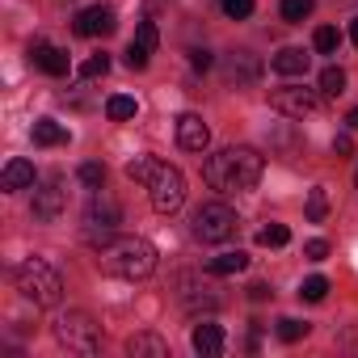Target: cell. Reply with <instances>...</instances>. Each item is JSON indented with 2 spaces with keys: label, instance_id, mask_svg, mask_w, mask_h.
<instances>
[{
  "label": "cell",
  "instance_id": "cell-39",
  "mask_svg": "<svg viewBox=\"0 0 358 358\" xmlns=\"http://www.w3.org/2000/svg\"><path fill=\"white\" fill-rule=\"evenodd\" d=\"M350 38H354V47H358V17L350 22Z\"/></svg>",
  "mask_w": 358,
  "mask_h": 358
},
{
  "label": "cell",
  "instance_id": "cell-22",
  "mask_svg": "<svg viewBox=\"0 0 358 358\" xmlns=\"http://www.w3.org/2000/svg\"><path fill=\"white\" fill-rule=\"evenodd\" d=\"M156 164H160L156 156H135V160L127 164V177H131V182H143V186H148L152 173H156Z\"/></svg>",
  "mask_w": 358,
  "mask_h": 358
},
{
  "label": "cell",
  "instance_id": "cell-36",
  "mask_svg": "<svg viewBox=\"0 0 358 358\" xmlns=\"http://www.w3.org/2000/svg\"><path fill=\"white\" fill-rule=\"evenodd\" d=\"M333 152H337V156H350V152H354V139H350V135H337V139H333Z\"/></svg>",
  "mask_w": 358,
  "mask_h": 358
},
{
  "label": "cell",
  "instance_id": "cell-35",
  "mask_svg": "<svg viewBox=\"0 0 358 358\" xmlns=\"http://www.w3.org/2000/svg\"><path fill=\"white\" fill-rule=\"evenodd\" d=\"M190 64H194V72H207V68H211L215 59H211V51H203V47H194V51H190Z\"/></svg>",
  "mask_w": 358,
  "mask_h": 358
},
{
  "label": "cell",
  "instance_id": "cell-19",
  "mask_svg": "<svg viewBox=\"0 0 358 358\" xmlns=\"http://www.w3.org/2000/svg\"><path fill=\"white\" fill-rule=\"evenodd\" d=\"M245 266H249V257H245L241 249H232V253H220V257H211V262H207V270H211L215 278H228V274H241Z\"/></svg>",
  "mask_w": 358,
  "mask_h": 358
},
{
  "label": "cell",
  "instance_id": "cell-9",
  "mask_svg": "<svg viewBox=\"0 0 358 358\" xmlns=\"http://www.w3.org/2000/svg\"><path fill=\"white\" fill-rule=\"evenodd\" d=\"M274 110L278 114H287V118H308L316 106H320V97L312 93V89H299V85H282V89H274Z\"/></svg>",
  "mask_w": 358,
  "mask_h": 358
},
{
  "label": "cell",
  "instance_id": "cell-20",
  "mask_svg": "<svg viewBox=\"0 0 358 358\" xmlns=\"http://www.w3.org/2000/svg\"><path fill=\"white\" fill-rule=\"evenodd\" d=\"M106 114H110L114 122H127V118H135V114H139V106H135V97H127V93H114V97L106 101Z\"/></svg>",
  "mask_w": 358,
  "mask_h": 358
},
{
  "label": "cell",
  "instance_id": "cell-25",
  "mask_svg": "<svg viewBox=\"0 0 358 358\" xmlns=\"http://www.w3.org/2000/svg\"><path fill=\"white\" fill-rule=\"evenodd\" d=\"M312 47H316L320 55H337V47H341V34H337L333 26H320V30L312 34Z\"/></svg>",
  "mask_w": 358,
  "mask_h": 358
},
{
  "label": "cell",
  "instance_id": "cell-37",
  "mask_svg": "<svg viewBox=\"0 0 358 358\" xmlns=\"http://www.w3.org/2000/svg\"><path fill=\"white\" fill-rule=\"evenodd\" d=\"M266 295H270V287H266V282H253V287H249V299H257V303H262Z\"/></svg>",
  "mask_w": 358,
  "mask_h": 358
},
{
  "label": "cell",
  "instance_id": "cell-26",
  "mask_svg": "<svg viewBox=\"0 0 358 358\" xmlns=\"http://www.w3.org/2000/svg\"><path fill=\"white\" fill-rule=\"evenodd\" d=\"M324 215H329V194H324V186H316V190H308V220L324 224Z\"/></svg>",
  "mask_w": 358,
  "mask_h": 358
},
{
  "label": "cell",
  "instance_id": "cell-2",
  "mask_svg": "<svg viewBox=\"0 0 358 358\" xmlns=\"http://www.w3.org/2000/svg\"><path fill=\"white\" fill-rule=\"evenodd\" d=\"M101 253V270L114 274V278H127V282H139L156 270V249L139 236H114Z\"/></svg>",
  "mask_w": 358,
  "mask_h": 358
},
{
  "label": "cell",
  "instance_id": "cell-34",
  "mask_svg": "<svg viewBox=\"0 0 358 358\" xmlns=\"http://www.w3.org/2000/svg\"><path fill=\"white\" fill-rule=\"evenodd\" d=\"M148 59H152V55H143L139 47H127V68H131V72H139V68H148Z\"/></svg>",
  "mask_w": 358,
  "mask_h": 358
},
{
  "label": "cell",
  "instance_id": "cell-29",
  "mask_svg": "<svg viewBox=\"0 0 358 358\" xmlns=\"http://www.w3.org/2000/svg\"><path fill=\"white\" fill-rule=\"evenodd\" d=\"M106 72H110V55H89V59L76 68L80 80H97V76H106Z\"/></svg>",
  "mask_w": 358,
  "mask_h": 358
},
{
  "label": "cell",
  "instance_id": "cell-28",
  "mask_svg": "<svg viewBox=\"0 0 358 358\" xmlns=\"http://www.w3.org/2000/svg\"><path fill=\"white\" fill-rule=\"evenodd\" d=\"M282 22H303V17H312V9H316V0H282Z\"/></svg>",
  "mask_w": 358,
  "mask_h": 358
},
{
  "label": "cell",
  "instance_id": "cell-1",
  "mask_svg": "<svg viewBox=\"0 0 358 358\" xmlns=\"http://www.w3.org/2000/svg\"><path fill=\"white\" fill-rule=\"evenodd\" d=\"M262 173H266V160L257 148L249 143H232V148H220L215 156H207L203 164V177H207V186L220 190V194H245L262 182Z\"/></svg>",
  "mask_w": 358,
  "mask_h": 358
},
{
  "label": "cell",
  "instance_id": "cell-33",
  "mask_svg": "<svg viewBox=\"0 0 358 358\" xmlns=\"http://www.w3.org/2000/svg\"><path fill=\"white\" fill-rule=\"evenodd\" d=\"M303 257H308V262H324V257H329V245H324V241H308V245H303Z\"/></svg>",
  "mask_w": 358,
  "mask_h": 358
},
{
  "label": "cell",
  "instance_id": "cell-15",
  "mask_svg": "<svg viewBox=\"0 0 358 358\" xmlns=\"http://www.w3.org/2000/svg\"><path fill=\"white\" fill-rule=\"evenodd\" d=\"M30 59H34V68H43L47 76H68V51H59V47H51V43H34V47H30Z\"/></svg>",
  "mask_w": 358,
  "mask_h": 358
},
{
  "label": "cell",
  "instance_id": "cell-38",
  "mask_svg": "<svg viewBox=\"0 0 358 358\" xmlns=\"http://www.w3.org/2000/svg\"><path fill=\"white\" fill-rule=\"evenodd\" d=\"M345 127H350V131H358V106H354V110L345 114Z\"/></svg>",
  "mask_w": 358,
  "mask_h": 358
},
{
  "label": "cell",
  "instance_id": "cell-27",
  "mask_svg": "<svg viewBox=\"0 0 358 358\" xmlns=\"http://www.w3.org/2000/svg\"><path fill=\"white\" fill-rule=\"evenodd\" d=\"M291 241V232H287V224H266L262 232H257V245H266V249H282Z\"/></svg>",
  "mask_w": 358,
  "mask_h": 358
},
{
  "label": "cell",
  "instance_id": "cell-3",
  "mask_svg": "<svg viewBox=\"0 0 358 358\" xmlns=\"http://www.w3.org/2000/svg\"><path fill=\"white\" fill-rule=\"evenodd\" d=\"M13 278H17V291H22L34 308H55V303L64 299V278L55 274V266H51L47 257H26Z\"/></svg>",
  "mask_w": 358,
  "mask_h": 358
},
{
  "label": "cell",
  "instance_id": "cell-13",
  "mask_svg": "<svg viewBox=\"0 0 358 358\" xmlns=\"http://www.w3.org/2000/svg\"><path fill=\"white\" fill-rule=\"evenodd\" d=\"M190 345H194V354H203V358H220V354H224V329H220L215 320H199L194 333H190Z\"/></svg>",
  "mask_w": 358,
  "mask_h": 358
},
{
  "label": "cell",
  "instance_id": "cell-5",
  "mask_svg": "<svg viewBox=\"0 0 358 358\" xmlns=\"http://www.w3.org/2000/svg\"><path fill=\"white\" fill-rule=\"evenodd\" d=\"M148 199H152V207L160 215L182 211V203H186V177H182V169L160 160L156 173H152V182H148Z\"/></svg>",
  "mask_w": 358,
  "mask_h": 358
},
{
  "label": "cell",
  "instance_id": "cell-18",
  "mask_svg": "<svg viewBox=\"0 0 358 358\" xmlns=\"http://www.w3.org/2000/svg\"><path fill=\"white\" fill-rule=\"evenodd\" d=\"M34 143L38 148H59V143H68V127L55 122V118H38L34 122Z\"/></svg>",
  "mask_w": 358,
  "mask_h": 358
},
{
  "label": "cell",
  "instance_id": "cell-24",
  "mask_svg": "<svg viewBox=\"0 0 358 358\" xmlns=\"http://www.w3.org/2000/svg\"><path fill=\"white\" fill-rule=\"evenodd\" d=\"M156 43H160V34H156V22H139V30H135L131 47H139L143 55H152V51H156Z\"/></svg>",
  "mask_w": 358,
  "mask_h": 358
},
{
  "label": "cell",
  "instance_id": "cell-31",
  "mask_svg": "<svg viewBox=\"0 0 358 358\" xmlns=\"http://www.w3.org/2000/svg\"><path fill=\"white\" fill-rule=\"evenodd\" d=\"M303 333H308V324H303V320H291V316H287V320H278V337H282V341H299Z\"/></svg>",
  "mask_w": 358,
  "mask_h": 358
},
{
  "label": "cell",
  "instance_id": "cell-30",
  "mask_svg": "<svg viewBox=\"0 0 358 358\" xmlns=\"http://www.w3.org/2000/svg\"><path fill=\"white\" fill-rule=\"evenodd\" d=\"M324 295H329V278H320V274L303 278V287H299V299H308V303H320Z\"/></svg>",
  "mask_w": 358,
  "mask_h": 358
},
{
  "label": "cell",
  "instance_id": "cell-4",
  "mask_svg": "<svg viewBox=\"0 0 358 358\" xmlns=\"http://www.w3.org/2000/svg\"><path fill=\"white\" fill-rule=\"evenodd\" d=\"M51 333H55V341H59L64 350H72V354H97V350H101V324H97L89 312H80V308L59 312L55 324H51Z\"/></svg>",
  "mask_w": 358,
  "mask_h": 358
},
{
  "label": "cell",
  "instance_id": "cell-6",
  "mask_svg": "<svg viewBox=\"0 0 358 358\" xmlns=\"http://www.w3.org/2000/svg\"><path fill=\"white\" fill-rule=\"evenodd\" d=\"M118 224H122V211H118V203H114V199H93V203H89V211H85L80 236H85V245H93V249H106V245L118 236Z\"/></svg>",
  "mask_w": 358,
  "mask_h": 358
},
{
  "label": "cell",
  "instance_id": "cell-10",
  "mask_svg": "<svg viewBox=\"0 0 358 358\" xmlns=\"http://www.w3.org/2000/svg\"><path fill=\"white\" fill-rule=\"evenodd\" d=\"M114 9L110 5H89V9H80L76 13V22H72V30L80 34V38H101V34H114Z\"/></svg>",
  "mask_w": 358,
  "mask_h": 358
},
{
  "label": "cell",
  "instance_id": "cell-14",
  "mask_svg": "<svg viewBox=\"0 0 358 358\" xmlns=\"http://www.w3.org/2000/svg\"><path fill=\"white\" fill-rule=\"evenodd\" d=\"M34 182H38V177H34V164H30V160H22V156H13V160L5 164V173H0V190H5V194L30 190Z\"/></svg>",
  "mask_w": 358,
  "mask_h": 358
},
{
  "label": "cell",
  "instance_id": "cell-11",
  "mask_svg": "<svg viewBox=\"0 0 358 358\" xmlns=\"http://www.w3.org/2000/svg\"><path fill=\"white\" fill-rule=\"evenodd\" d=\"M177 143H182L186 152H207L211 127H207L199 114H182V118H177Z\"/></svg>",
  "mask_w": 358,
  "mask_h": 358
},
{
  "label": "cell",
  "instance_id": "cell-12",
  "mask_svg": "<svg viewBox=\"0 0 358 358\" xmlns=\"http://www.w3.org/2000/svg\"><path fill=\"white\" fill-rule=\"evenodd\" d=\"M257 72H262V64H257L249 51H232V55L224 59V76H228V85H236V89L253 85V80H257Z\"/></svg>",
  "mask_w": 358,
  "mask_h": 358
},
{
  "label": "cell",
  "instance_id": "cell-16",
  "mask_svg": "<svg viewBox=\"0 0 358 358\" xmlns=\"http://www.w3.org/2000/svg\"><path fill=\"white\" fill-rule=\"evenodd\" d=\"M127 354L131 358H169V341L156 333H135V337H127Z\"/></svg>",
  "mask_w": 358,
  "mask_h": 358
},
{
  "label": "cell",
  "instance_id": "cell-17",
  "mask_svg": "<svg viewBox=\"0 0 358 358\" xmlns=\"http://www.w3.org/2000/svg\"><path fill=\"white\" fill-rule=\"evenodd\" d=\"M270 64H274V72H278V76H303L312 59L303 55V47H282Z\"/></svg>",
  "mask_w": 358,
  "mask_h": 358
},
{
  "label": "cell",
  "instance_id": "cell-7",
  "mask_svg": "<svg viewBox=\"0 0 358 358\" xmlns=\"http://www.w3.org/2000/svg\"><path fill=\"white\" fill-rule=\"evenodd\" d=\"M236 228H241V220H236V211H232L228 203H203V207L194 211V236L207 241V245L232 241Z\"/></svg>",
  "mask_w": 358,
  "mask_h": 358
},
{
  "label": "cell",
  "instance_id": "cell-21",
  "mask_svg": "<svg viewBox=\"0 0 358 358\" xmlns=\"http://www.w3.org/2000/svg\"><path fill=\"white\" fill-rule=\"evenodd\" d=\"M320 93H324V97H341V93H345V72L329 64V68L320 72Z\"/></svg>",
  "mask_w": 358,
  "mask_h": 358
},
{
  "label": "cell",
  "instance_id": "cell-40",
  "mask_svg": "<svg viewBox=\"0 0 358 358\" xmlns=\"http://www.w3.org/2000/svg\"><path fill=\"white\" fill-rule=\"evenodd\" d=\"M354 182H358V173H354Z\"/></svg>",
  "mask_w": 358,
  "mask_h": 358
},
{
  "label": "cell",
  "instance_id": "cell-23",
  "mask_svg": "<svg viewBox=\"0 0 358 358\" xmlns=\"http://www.w3.org/2000/svg\"><path fill=\"white\" fill-rule=\"evenodd\" d=\"M76 177H80V186H89V190H101V186H106V164L89 160V164H80V169H76Z\"/></svg>",
  "mask_w": 358,
  "mask_h": 358
},
{
  "label": "cell",
  "instance_id": "cell-8",
  "mask_svg": "<svg viewBox=\"0 0 358 358\" xmlns=\"http://www.w3.org/2000/svg\"><path fill=\"white\" fill-rule=\"evenodd\" d=\"M68 207V190H64V177H43L34 182V220H59Z\"/></svg>",
  "mask_w": 358,
  "mask_h": 358
},
{
  "label": "cell",
  "instance_id": "cell-32",
  "mask_svg": "<svg viewBox=\"0 0 358 358\" xmlns=\"http://www.w3.org/2000/svg\"><path fill=\"white\" fill-rule=\"evenodd\" d=\"M220 5H224V13H228L232 22H241V17L253 13V0H220Z\"/></svg>",
  "mask_w": 358,
  "mask_h": 358
}]
</instances>
